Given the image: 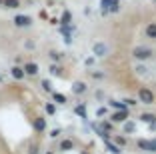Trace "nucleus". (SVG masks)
<instances>
[{"label": "nucleus", "mask_w": 156, "mask_h": 154, "mask_svg": "<svg viewBox=\"0 0 156 154\" xmlns=\"http://www.w3.org/2000/svg\"><path fill=\"white\" fill-rule=\"evenodd\" d=\"M138 98H140L142 104H152V102H154V94H152V90H148V88H140V90H138Z\"/></svg>", "instance_id": "obj_3"}, {"label": "nucleus", "mask_w": 156, "mask_h": 154, "mask_svg": "<svg viewBox=\"0 0 156 154\" xmlns=\"http://www.w3.org/2000/svg\"><path fill=\"white\" fill-rule=\"evenodd\" d=\"M146 36L148 38H156V22H150L146 26Z\"/></svg>", "instance_id": "obj_11"}, {"label": "nucleus", "mask_w": 156, "mask_h": 154, "mask_svg": "<svg viewBox=\"0 0 156 154\" xmlns=\"http://www.w3.org/2000/svg\"><path fill=\"white\" fill-rule=\"evenodd\" d=\"M22 70H24V74H26V76H36V74L40 72V66H38L36 62H26L22 66Z\"/></svg>", "instance_id": "obj_4"}, {"label": "nucleus", "mask_w": 156, "mask_h": 154, "mask_svg": "<svg viewBox=\"0 0 156 154\" xmlns=\"http://www.w3.org/2000/svg\"><path fill=\"white\" fill-rule=\"evenodd\" d=\"M70 20H72V14H70L68 10H66V12L62 14V26H68V24H70Z\"/></svg>", "instance_id": "obj_15"}, {"label": "nucleus", "mask_w": 156, "mask_h": 154, "mask_svg": "<svg viewBox=\"0 0 156 154\" xmlns=\"http://www.w3.org/2000/svg\"><path fill=\"white\" fill-rule=\"evenodd\" d=\"M58 134H60V130H58V128H54V130L50 132V136H52V138H56V136H58Z\"/></svg>", "instance_id": "obj_29"}, {"label": "nucleus", "mask_w": 156, "mask_h": 154, "mask_svg": "<svg viewBox=\"0 0 156 154\" xmlns=\"http://www.w3.org/2000/svg\"><path fill=\"white\" fill-rule=\"evenodd\" d=\"M2 6H6V8H18L20 0H2Z\"/></svg>", "instance_id": "obj_13"}, {"label": "nucleus", "mask_w": 156, "mask_h": 154, "mask_svg": "<svg viewBox=\"0 0 156 154\" xmlns=\"http://www.w3.org/2000/svg\"><path fill=\"white\" fill-rule=\"evenodd\" d=\"M108 148H110L112 154H120V148H118V146H114V144H110V142H108Z\"/></svg>", "instance_id": "obj_25"}, {"label": "nucleus", "mask_w": 156, "mask_h": 154, "mask_svg": "<svg viewBox=\"0 0 156 154\" xmlns=\"http://www.w3.org/2000/svg\"><path fill=\"white\" fill-rule=\"evenodd\" d=\"M92 52H94V56H98V58H102V56L108 54V46L104 44V42H98V44H94V48H92Z\"/></svg>", "instance_id": "obj_5"}, {"label": "nucleus", "mask_w": 156, "mask_h": 154, "mask_svg": "<svg viewBox=\"0 0 156 154\" xmlns=\"http://www.w3.org/2000/svg\"><path fill=\"white\" fill-rule=\"evenodd\" d=\"M48 56H50L54 62H58V60L62 58V54H60V52H56V50H50V54H48Z\"/></svg>", "instance_id": "obj_20"}, {"label": "nucleus", "mask_w": 156, "mask_h": 154, "mask_svg": "<svg viewBox=\"0 0 156 154\" xmlns=\"http://www.w3.org/2000/svg\"><path fill=\"white\" fill-rule=\"evenodd\" d=\"M126 120V110H118L112 114V122H124Z\"/></svg>", "instance_id": "obj_10"}, {"label": "nucleus", "mask_w": 156, "mask_h": 154, "mask_svg": "<svg viewBox=\"0 0 156 154\" xmlns=\"http://www.w3.org/2000/svg\"><path fill=\"white\" fill-rule=\"evenodd\" d=\"M2 80H4V78H2V74H0V82H2Z\"/></svg>", "instance_id": "obj_31"}, {"label": "nucleus", "mask_w": 156, "mask_h": 154, "mask_svg": "<svg viewBox=\"0 0 156 154\" xmlns=\"http://www.w3.org/2000/svg\"><path fill=\"white\" fill-rule=\"evenodd\" d=\"M72 148H74L72 140H62L60 142V150H62V152H68V150H72Z\"/></svg>", "instance_id": "obj_12"}, {"label": "nucleus", "mask_w": 156, "mask_h": 154, "mask_svg": "<svg viewBox=\"0 0 156 154\" xmlns=\"http://www.w3.org/2000/svg\"><path fill=\"white\" fill-rule=\"evenodd\" d=\"M104 112H106V108H98V110H96V114H98V116H102Z\"/></svg>", "instance_id": "obj_30"}, {"label": "nucleus", "mask_w": 156, "mask_h": 154, "mask_svg": "<svg viewBox=\"0 0 156 154\" xmlns=\"http://www.w3.org/2000/svg\"><path fill=\"white\" fill-rule=\"evenodd\" d=\"M10 76L14 78V80H22L26 74H24V70H22V66H12L10 68Z\"/></svg>", "instance_id": "obj_6"}, {"label": "nucleus", "mask_w": 156, "mask_h": 154, "mask_svg": "<svg viewBox=\"0 0 156 154\" xmlns=\"http://www.w3.org/2000/svg\"><path fill=\"white\" fill-rule=\"evenodd\" d=\"M72 92L74 94H84V92H86V84H84V82H74L72 84Z\"/></svg>", "instance_id": "obj_9"}, {"label": "nucleus", "mask_w": 156, "mask_h": 154, "mask_svg": "<svg viewBox=\"0 0 156 154\" xmlns=\"http://www.w3.org/2000/svg\"><path fill=\"white\" fill-rule=\"evenodd\" d=\"M110 106H114L116 110H126V108H128V106H126V102H116V100H112Z\"/></svg>", "instance_id": "obj_18"}, {"label": "nucleus", "mask_w": 156, "mask_h": 154, "mask_svg": "<svg viewBox=\"0 0 156 154\" xmlns=\"http://www.w3.org/2000/svg\"><path fill=\"white\" fill-rule=\"evenodd\" d=\"M46 154H52V152H46Z\"/></svg>", "instance_id": "obj_32"}, {"label": "nucleus", "mask_w": 156, "mask_h": 154, "mask_svg": "<svg viewBox=\"0 0 156 154\" xmlns=\"http://www.w3.org/2000/svg\"><path fill=\"white\" fill-rule=\"evenodd\" d=\"M134 130H136V124L134 122H126L124 124V132H134Z\"/></svg>", "instance_id": "obj_19"}, {"label": "nucleus", "mask_w": 156, "mask_h": 154, "mask_svg": "<svg viewBox=\"0 0 156 154\" xmlns=\"http://www.w3.org/2000/svg\"><path fill=\"white\" fill-rule=\"evenodd\" d=\"M152 54H154V52H152L150 48H146V46H136V48L132 50V56L136 60H148V58H152Z\"/></svg>", "instance_id": "obj_1"}, {"label": "nucleus", "mask_w": 156, "mask_h": 154, "mask_svg": "<svg viewBox=\"0 0 156 154\" xmlns=\"http://www.w3.org/2000/svg\"><path fill=\"white\" fill-rule=\"evenodd\" d=\"M28 154H38V146L32 144V146H30V150H28Z\"/></svg>", "instance_id": "obj_26"}, {"label": "nucleus", "mask_w": 156, "mask_h": 154, "mask_svg": "<svg viewBox=\"0 0 156 154\" xmlns=\"http://www.w3.org/2000/svg\"><path fill=\"white\" fill-rule=\"evenodd\" d=\"M138 146H140L142 150H148V152H150V144H148V140H138Z\"/></svg>", "instance_id": "obj_21"}, {"label": "nucleus", "mask_w": 156, "mask_h": 154, "mask_svg": "<svg viewBox=\"0 0 156 154\" xmlns=\"http://www.w3.org/2000/svg\"><path fill=\"white\" fill-rule=\"evenodd\" d=\"M12 22H14V26H18V28H28V26H32V18H30L28 14H16Z\"/></svg>", "instance_id": "obj_2"}, {"label": "nucleus", "mask_w": 156, "mask_h": 154, "mask_svg": "<svg viewBox=\"0 0 156 154\" xmlns=\"http://www.w3.org/2000/svg\"><path fill=\"white\" fill-rule=\"evenodd\" d=\"M142 120L148 122V124H152V126L156 124V116H154V114H142Z\"/></svg>", "instance_id": "obj_14"}, {"label": "nucleus", "mask_w": 156, "mask_h": 154, "mask_svg": "<svg viewBox=\"0 0 156 154\" xmlns=\"http://www.w3.org/2000/svg\"><path fill=\"white\" fill-rule=\"evenodd\" d=\"M76 114H80L82 118H86V110H84V106H76Z\"/></svg>", "instance_id": "obj_24"}, {"label": "nucleus", "mask_w": 156, "mask_h": 154, "mask_svg": "<svg viewBox=\"0 0 156 154\" xmlns=\"http://www.w3.org/2000/svg\"><path fill=\"white\" fill-rule=\"evenodd\" d=\"M136 72H138V74H146V68H144V66H138Z\"/></svg>", "instance_id": "obj_28"}, {"label": "nucleus", "mask_w": 156, "mask_h": 154, "mask_svg": "<svg viewBox=\"0 0 156 154\" xmlns=\"http://www.w3.org/2000/svg\"><path fill=\"white\" fill-rule=\"evenodd\" d=\"M52 96H54V100L58 102V104H66V96H64V94H60V92H54Z\"/></svg>", "instance_id": "obj_17"}, {"label": "nucleus", "mask_w": 156, "mask_h": 154, "mask_svg": "<svg viewBox=\"0 0 156 154\" xmlns=\"http://www.w3.org/2000/svg\"><path fill=\"white\" fill-rule=\"evenodd\" d=\"M50 74L52 76H60V74H62V68H60L58 64H52L50 66Z\"/></svg>", "instance_id": "obj_16"}, {"label": "nucleus", "mask_w": 156, "mask_h": 154, "mask_svg": "<svg viewBox=\"0 0 156 154\" xmlns=\"http://www.w3.org/2000/svg\"><path fill=\"white\" fill-rule=\"evenodd\" d=\"M32 126H34V130H36V132H44L46 130V120L42 116H38V118H34Z\"/></svg>", "instance_id": "obj_7"}, {"label": "nucleus", "mask_w": 156, "mask_h": 154, "mask_svg": "<svg viewBox=\"0 0 156 154\" xmlns=\"http://www.w3.org/2000/svg\"><path fill=\"white\" fill-rule=\"evenodd\" d=\"M148 144H150V152H156V138H154V140H150Z\"/></svg>", "instance_id": "obj_27"}, {"label": "nucleus", "mask_w": 156, "mask_h": 154, "mask_svg": "<svg viewBox=\"0 0 156 154\" xmlns=\"http://www.w3.org/2000/svg\"><path fill=\"white\" fill-rule=\"evenodd\" d=\"M42 88L50 92V90H52V84H50V80H42Z\"/></svg>", "instance_id": "obj_23"}, {"label": "nucleus", "mask_w": 156, "mask_h": 154, "mask_svg": "<svg viewBox=\"0 0 156 154\" xmlns=\"http://www.w3.org/2000/svg\"><path fill=\"white\" fill-rule=\"evenodd\" d=\"M46 112L50 114V116H52V114H56V106H54V104H50V102H48V104H46Z\"/></svg>", "instance_id": "obj_22"}, {"label": "nucleus", "mask_w": 156, "mask_h": 154, "mask_svg": "<svg viewBox=\"0 0 156 154\" xmlns=\"http://www.w3.org/2000/svg\"><path fill=\"white\" fill-rule=\"evenodd\" d=\"M120 4L118 0H100V6H102V12H108V10L112 8V6Z\"/></svg>", "instance_id": "obj_8"}]
</instances>
